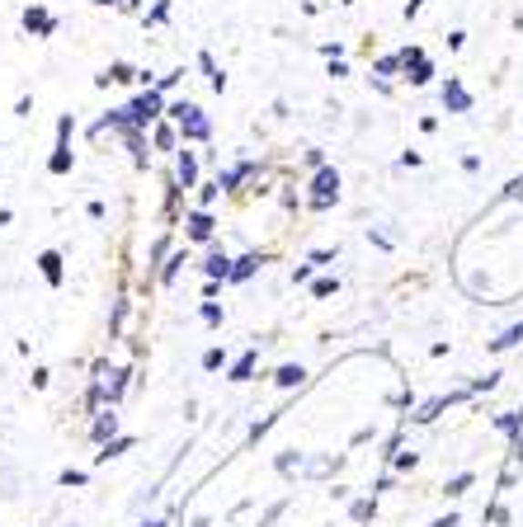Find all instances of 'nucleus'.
I'll list each match as a JSON object with an SVG mask.
<instances>
[{
  "label": "nucleus",
  "mask_w": 523,
  "mask_h": 527,
  "mask_svg": "<svg viewBox=\"0 0 523 527\" xmlns=\"http://www.w3.org/2000/svg\"><path fill=\"white\" fill-rule=\"evenodd\" d=\"M62 170H71V156H67V147H57V156H52V175H62Z\"/></svg>",
  "instance_id": "nucleus-11"
},
{
  "label": "nucleus",
  "mask_w": 523,
  "mask_h": 527,
  "mask_svg": "<svg viewBox=\"0 0 523 527\" xmlns=\"http://www.w3.org/2000/svg\"><path fill=\"white\" fill-rule=\"evenodd\" d=\"M38 264H43V279H47V283H62V255H57V249H47Z\"/></svg>",
  "instance_id": "nucleus-3"
},
{
  "label": "nucleus",
  "mask_w": 523,
  "mask_h": 527,
  "mask_svg": "<svg viewBox=\"0 0 523 527\" xmlns=\"http://www.w3.org/2000/svg\"><path fill=\"white\" fill-rule=\"evenodd\" d=\"M208 273H212V279H231V269H227V255H212V259H208Z\"/></svg>",
  "instance_id": "nucleus-5"
},
{
  "label": "nucleus",
  "mask_w": 523,
  "mask_h": 527,
  "mask_svg": "<svg viewBox=\"0 0 523 527\" xmlns=\"http://www.w3.org/2000/svg\"><path fill=\"white\" fill-rule=\"evenodd\" d=\"M189 236H194V240H208V236H212V221H208L203 212H194V217H189Z\"/></svg>",
  "instance_id": "nucleus-4"
},
{
  "label": "nucleus",
  "mask_w": 523,
  "mask_h": 527,
  "mask_svg": "<svg viewBox=\"0 0 523 527\" xmlns=\"http://www.w3.org/2000/svg\"><path fill=\"white\" fill-rule=\"evenodd\" d=\"M444 99H448L453 108H472V99H467V95H462L457 86H448V90H444Z\"/></svg>",
  "instance_id": "nucleus-10"
},
{
  "label": "nucleus",
  "mask_w": 523,
  "mask_h": 527,
  "mask_svg": "<svg viewBox=\"0 0 523 527\" xmlns=\"http://www.w3.org/2000/svg\"><path fill=\"white\" fill-rule=\"evenodd\" d=\"M297 381H302V368H283L279 372V386H297Z\"/></svg>",
  "instance_id": "nucleus-12"
},
{
  "label": "nucleus",
  "mask_w": 523,
  "mask_h": 527,
  "mask_svg": "<svg viewBox=\"0 0 523 527\" xmlns=\"http://www.w3.org/2000/svg\"><path fill=\"white\" fill-rule=\"evenodd\" d=\"M95 5H114V0H95Z\"/></svg>",
  "instance_id": "nucleus-14"
},
{
  "label": "nucleus",
  "mask_w": 523,
  "mask_h": 527,
  "mask_svg": "<svg viewBox=\"0 0 523 527\" xmlns=\"http://www.w3.org/2000/svg\"><path fill=\"white\" fill-rule=\"evenodd\" d=\"M128 114H132V123H151V118L160 114V95H142V99L128 108Z\"/></svg>",
  "instance_id": "nucleus-2"
},
{
  "label": "nucleus",
  "mask_w": 523,
  "mask_h": 527,
  "mask_svg": "<svg viewBox=\"0 0 523 527\" xmlns=\"http://www.w3.org/2000/svg\"><path fill=\"white\" fill-rule=\"evenodd\" d=\"M170 114L179 118V127H184V137H194V142H203V137H208V123L199 118V108H194V104H175V108H170Z\"/></svg>",
  "instance_id": "nucleus-1"
},
{
  "label": "nucleus",
  "mask_w": 523,
  "mask_h": 527,
  "mask_svg": "<svg viewBox=\"0 0 523 527\" xmlns=\"http://www.w3.org/2000/svg\"><path fill=\"white\" fill-rule=\"evenodd\" d=\"M179 179H184V188L194 184V156H189V151L179 156Z\"/></svg>",
  "instance_id": "nucleus-8"
},
{
  "label": "nucleus",
  "mask_w": 523,
  "mask_h": 527,
  "mask_svg": "<svg viewBox=\"0 0 523 527\" xmlns=\"http://www.w3.org/2000/svg\"><path fill=\"white\" fill-rule=\"evenodd\" d=\"M251 368H255V353H245L241 363H236V372H231V381H245V377H251Z\"/></svg>",
  "instance_id": "nucleus-9"
},
{
  "label": "nucleus",
  "mask_w": 523,
  "mask_h": 527,
  "mask_svg": "<svg viewBox=\"0 0 523 527\" xmlns=\"http://www.w3.org/2000/svg\"><path fill=\"white\" fill-rule=\"evenodd\" d=\"M24 24L38 29V34H52V19H47V15H34V10H29V15H24Z\"/></svg>",
  "instance_id": "nucleus-7"
},
{
  "label": "nucleus",
  "mask_w": 523,
  "mask_h": 527,
  "mask_svg": "<svg viewBox=\"0 0 523 527\" xmlns=\"http://www.w3.org/2000/svg\"><path fill=\"white\" fill-rule=\"evenodd\" d=\"M434 527H457V518H444V522H434Z\"/></svg>",
  "instance_id": "nucleus-13"
},
{
  "label": "nucleus",
  "mask_w": 523,
  "mask_h": 527,
  "mask_svg": "<svg viewBox=\"0 0 523 527\" xmlns=\"http://www.w3.org/2000/svg\"><path fill=\"white\" fill-rule=\"evenodd\" d=\"M255 264H264L260 255H251V259H241L236 269H231V279H251V273H255Z\"/></svg>",
  "instance_id": "nucleus-6"
}]
</instances>
